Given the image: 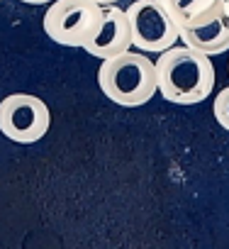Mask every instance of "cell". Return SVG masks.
Segmentation results:
<instances>
[{
  "mask_svg": "<svg viewBox=\"0 0 229 249\" xmlns=\"http://www.w3.org/2000/svg\"><path fill=\"white\" fill-rule=\"evenodd\" d=\"M95 3H98V5H114L117 0H95Z\"/></svg>",
  "mask_w": 229,
  "mask_h": 249,
  "instance_id": "10",
  "label": "cell"
},
{
  "mask_svg": "<svg viewBox=\"0 0 229 249\" xmlns=\"http://www.w3.org/2000/svg\"><path fill=\"white\" fill-rule=\"evenodd\" d=\"M178 39H183L185 47H193L207 56L224 54L229 49V8H222L217 15H212L205 22H197L193 27H180Z\"/></svg>",
  "mask_w": 229,
  "mask_h": 249,
  "instance_id": "7",
  "label": "cell"
},
{
  "mask_svg": "<svg viewBox=\"0 0 229 249\" xmlns=\"http://www.w3.org/2000/svg\"><path fill=\"white\" fill-rule=\"evenodd\" d=\"M132 47V32H130V20L127 13L114 8V5H102L100 18L85 39L83 49L95 56V59H110L114 54H122Z\"/></svg>",
  "mask_w": 229,
  "mask_h": 249,
  "instance_id": "6",
  "label": "cell"
},
{
  "mask_svg": "<svg viewBox=\"0 0 229 249\" xmlns=\"http://www.w3.org/2000/svg\"><path fill=\"white\" fill-rule=\"evenodd\" d=\"M51 124L47 103L30 93H13L0 100V132L17 144L39 142Z\"/></svg>",
  "mask_w": 229,
  "mask_h": 249,
  "instance_id": "3",
  "label": "cell"
},
{
  "mask_svg": "<svg viewBox=\"0 0 229 249\" xmlns=\"http://www.w3.org/2000/svg\"><path fill=\"white\" fill-rule=\"evenodd\" d=\"M156 90L168 103L193 105L205 100L214 88V69L207 54L193 47H168L159 52V61L154 64Z\"/></svg>",
  "mask_w": 229,
  "mask_h": 249,
  "instance_id": "1",
  "label": "cell"
},
{
  "mask_svg": "<svg viewBox=\"0 0 229 249\" xmlns=\"http://www.w3.org/2000/svg\"><path fill=\"white\" fill-rule=\"evenodd\" d=\"M100 90L122 107H137L149 103L156 95V73L154 61L139 52H122L110 59H102L98 69Z\"/></svg>",
  "mask_w": 229,
  "mask_h": 249,
  "instance_id": "2",
  "label": "cell"
},
{
  "mask_svg": "<svg viewBox=\"0 0 229 249\" xmlns=\"http://www.w3.org/2000/svg\"><path fill=\"white\" fill-rule=\"evenodd\" d=\"M132 44L144 54H159L178 42V25L159 0H134L125 10Z\"/></svg>",
  "mask_w": 229,
  "mask_h": 249,
  "instance_id": "4",
  "label": "cell"
},
{
  "mask_svg": "<svg viewBox=\"0 0 229 249\" xmlns=\"http://www.w3.org/2000/svg\"><path fill=\"white\" fill-rule=\"evenodd\" d=\"M25 3H32V5H39V3H49V0H25Z\"/></svg>",
  "mask_w": 229,
  "mask_h": 249,
  "instance_id": "11",
  "label": "cell"
},
{
  "mask_svg": "<svg viewBox=\"0 0 229 249\" xmlns=\"http://www.w3.org/2000/svg\"><path fill=\"white\" fill-rule=\"evenodd\" d=\"M214 117L222 124V130H229V88H222L214 98Z\"/></svg>",
  "mask_w": 229,
  "mask_h": 249,
  "instance_id": "9",
  "label": "cell"
},
{
  "mask_svg": "<svg viewBox=\"0 0 229 249\" xmlns=\"http://www.w3.org/2000/svg\"><path fill=\"white\" fill-rule=\"evenodd\" d=\"M173 22L180 27H193L197 22L210 20L222 8H227V0H159Z\"/></svg>",
  "mask_w": 229,
  "mask_h": 249,
  "instance_id": "8",
  "label": "cell"
},
{
  "mask_svg": "<svg viewBox=\"0 0 229 249\" xmlns=\"http://www.w3.org/2000/svg\"><path fill=\"white\" fill-rule=\"evenodd\" d=\"M100 8L95 0H56L44 13V32L64 47H83L90 37Z\"/></svg>",
  "mask_w": 229,
  "mask_h": 249,
  "instance_id": "5",
  "label": "cell"
}]
</instances>
